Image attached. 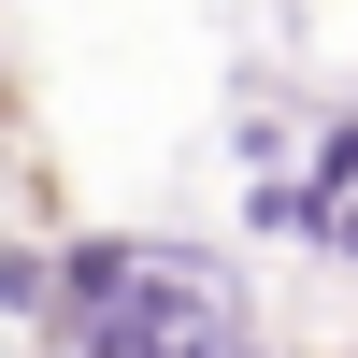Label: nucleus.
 <instances>
[{"label":"nucleus","instance_id":"obj_1","mask_svg":"<svg viewBox=\"0 0 358 358\" xmlns=\"http://www.w3.org/2000/svg\"><path fill=\"white\" fill-rule=\"evenodd\" d=\"M0 315H43V258L29 244H0Z\"/></svg>","mask_w":358,"mask_h":358}]
</instances>
